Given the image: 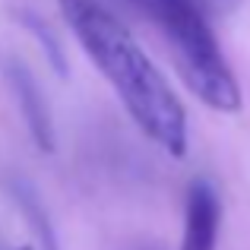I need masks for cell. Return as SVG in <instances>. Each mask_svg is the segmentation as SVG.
Segmentation results:
<instances>
[{
	"label": "cell",
	"mask_w": 250,
	"mask_h": 250,
	"mask_svg": "<svg viewBox=\"0 0 250 250\" xmlns=\"http://www.w3.org/2000/svg\"><path fill=\"white\" fill-rule=\"evenodd\" d=\"M61 13L133 124L162 152L181 159L187 152V111L130 29L102 0H61Z\"/></svg>",
	"instance_id": "1"
},
{
	"label": "cell",
	"mask_w": 250,
	"mask_h": 250,
	"mask_svg": "<svg viewBox=\"0 0 250 250\" xmlns=\"http://www.w3.org/2000/svg\"><path fill=\"white\" fill-rule=\"evenodd\" d=\"M127 3L159 29L174 54L177 73L206 108L222 114L241 111V85L203 13V0H127Z\"/></svg>",
	"instance_id": "2"
},
{
	"label": "cell",
	"mask_w": 250,
	"mask_h": 250,
	"mask_svg": "<svg viewBox=\"0 0 250 250\" xmlns=\"http://www.w3.org/2000/svg\"><path fill=\"white\" fill-rule=\"evenodd\" d=\"M222 225V200L209 181H193L184 206L181 250H215Z\"/></svg>",
	"instance_id": "3"
},
{
	"label": "cell",
	"mask_w": 250,
	"mask_h": 250,
	"mask_svg": "<svg viewBox=\"0 0 250 250\" xmlns=\"http://www.w3.org/2000/svg\"><path fill=\"white\" fill-rule=\"evenodd\" d=\"M6 83H10V92L19 104V114L25 117V127H29L32 140L38 143L42 152H54V121H51V108L42 95V85L38 80L22 67L19 61H10L6 63Z\"/></svg>",
	"instance_id": "4"
},
{
	"label": "cell",
	"mask_w": 250,
	"mask_h": 250,
	"mask_svg": "<svg viewBox=\"0 0 250 250\" xmlns=\"http://www.w3.org/2000/svg\"><path fill=\"white\" fill-rule=\"evenodd\" d=\"M219 3H234V0H219Z\"/></svg>",
	"instance_id": "5"
},
{
	"label": "cell",
	"mask_w": 250,
	"mask_h": 250,
	"mask_svg": "<svg viewBox=\"0 0 250 250\" xmlns=\"http://www.w3.org/2000/svg\"><path fill=\"white\" fill-rule=\"evenodd\" d=\"M19 250H32V247H19Z\"/></svg>",
	"instance_id": "6"
}]
</instances>
